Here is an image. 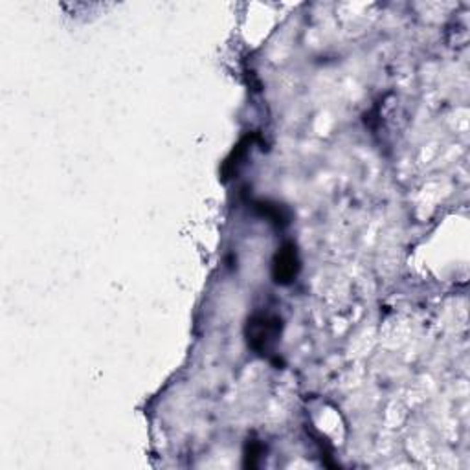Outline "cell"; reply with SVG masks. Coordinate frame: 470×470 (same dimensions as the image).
Segmentation results:
<instances>
[{
	"label": "cell",
	"instance_id": "6da1fadb",
	"mask_svg": "<svg viewBox=\"0 0 470 470\" xmlns=\"http://www.w3.org/2000/svg\"><path fill=\"white\" fill-rule=\"evenodd\" d=\"M281 331H283V319L278 312L258 311L246 319L244 337L246 344L256 355L263 359H272L275 351V344L280 341Z\"/></svg>",
	"mask_w": 470,
	"mask_h": 470
},
{
	"label": "cell",
	"instance_id": "7a4b0ae2",
	"mask_svg": "<svg viewBox=\"0 0 470 470\" xmlns=\"http://www.w3.org/2000/svg\"><path fill=\"white\" fill-rule=\"evenodd\" d=\"M300 268H302V261L297 256L296 244L287 241L278 248L274 259H272V278L278 285L287 287L293 281H296Z\"/></svg>",
	"mask_w": 470,
	"mask_h": 470
},
{
	"label": "cell",
	"instance_id": "3957f363",
	"mask_svg": "<svg viewBox=\"0 0 470 470\" xmlns=\"http://www.w3.org/2000/svg\"><path fill=\"white\" fill-rule=\"evenodd\" d=\"M252 142L253 136H244L243 140L235 146V149L230 153V156H228L224 165H222V175H224V178H231L239 173L241 164H244L243 160L248 155V147L252 146Z\"/></svg>",
	"mask_w": 470,
	"mask_h": 470
},
{
	"label": "cell",
	"instance_id": "277c9868",
	"mask_svg": "<svg viewBox=\"0 0 470 470\" xmlns=\"http://www.w3.org/2000/svg\"><path fill=\"white\" fill-rule=\"evenodd\" d=\"M256 208L259 209L263 217L270 219L272 222H275L278 226H287L290 222V215H288L287 209L280 204H268V202H258Z\"/></svg>",
	"mask_w": 470,
	"mask_h": 470
},
{
	"label": "cell",
	"instance_id": "5b68a950",
	"mask_svg": "<svg viewBox=\"0 0 470 470\" xmlns=\"http://www.w3.org/2000/svg\"><path fill=\"white\" fill-rule=\"evenodd\" d=\"M261 454L263 444L259 441H248V444H246V459H250V461H246V466H256L253 459H258Z\"/></svg>",
	"mask_w": 470,
	"mask_h": 470
}]
</instances>
